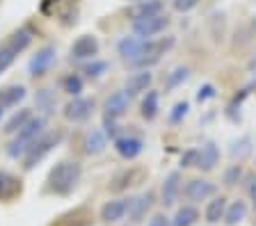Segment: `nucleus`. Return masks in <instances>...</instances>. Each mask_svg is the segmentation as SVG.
Masks as SVG:
<instances>
[{"label": "nucleus", "mask_w": 256, "mask_h": 226, "mask_svg": "<svg viewBox=\"0 0 256 226\" xmlns=\"http://www.w3.org/2000/svg\"><path fill=\"white\" fill-rule=\"evenodd\" d=\"M80 176H82V167L80 162L76 160H62L58 162L50 174H48V192L58 194V197H66L71 194L80 183Z\"/></svg>", "instance_id": "1"}, {"label": "nucleus", "mask_w": 256, "mask_h": 226, "mask_svg": "<svg viewBox=\"0 0 256 226\" xmlns=\"http://www.w3.org/2000/svg\"><path fill=\"white\" fill-rule=\"evenodd\" d=\"M44 128H46V117H30V121H28V124L16 133L14 140L7 144V156L10 158H23L26 156V151L30 149L32 142L44 133Z\"/></svg>", "instance_id": "2"}, {"label": "nucleus", "mask_w": 256, "mask_h": 226, "mask_svg": "<svg viewBox=\"0 0 256 226\" xmlns=\"http://www.w3.org/2000/svg\"><path fill=\"white\" fill-rule=\"evenodd\" d=\"M60 142H62V133H60V130H55V133H46V130H44L37 140L30 144V149L26 151V156H23V169H28V172L34 169Z\"/></svg>", "instance_id": "3"}, {"label": "nucleus", "mask_w": 256, "mask_h": 226, "mask_svg": "<svg viewBox=\"0 0 256 226\" xmlns=\"http://www.w3.org/2000/svg\"><path fill=\"white\" fill-rule=\"evenodd\" d=\"M117 50L126 64L140 69L144 62V55H146V39H140V37H135V34L133 37H124L122 41L117 43Z\"/></svg>", "instance_id": "4"}, {"label": "nucleus", "mask_w": 256, "mask_h": 226, "mask_svg": "<svg viewBox=\"0 0 256 226\" xmlns=\"http://www.w3.org/2000/svg\"><path fill=\"white\" fill-rule=\"evenodd\" d=\"M167 27H170V16L167 14H154V16L133 21V34L140 39H154L156 34L165 32Z\"/></svg>", "instance_id": "5"}, {"label": "nucleus", "mask_w": 256, "mask_h": 226, "mask_svg": "<svg viewBox=\"0 0 256 226\" xmlns=\"http://www.w3.org/2000/svg\"><path fill=\"white\" fill-rule=\"evenodd\" d=\"M96 103L94 98H82V96H74L66 105H64L62 114L66 121H71V124H82V121H87V119L92 117V112H94Z\"/></svg>", "instance_id": "6"}, {"label": "nucleus", "mask_w": 256, "mask_h": 226, "mask_svg": "<svg viewBox=\"0 0 256 226\" xmlns=\"http://www.w3.org/2000/svg\"><path fill=\"white\" fill-rule=\"evenodd\" d=\"M215 192H218V188H215V183L208 181V178H192V181H188L186 190H183L186 199L192 201V204H202V201L215 197Z\"/></svg>", "instance_id": "7"}, {"label": "nucleus", "mask_w": 256, "mask_h": 226, "mask_svg": "<svg viewBox=\"0 0 256 226\" xmlns=\"http://www.w3.org/2000/svg\"><path fill=\"white\" fill-rule=\"evenodd\" d=\"M98 48H101V43L94 34H82L74 41L71 46V57L74 59H96L98 55Z\"/></svg>", "instance_id": "8"}, {"label": "nucleus", "mask_w": 256, "mask_h": 226, "mask_svg": "<svg viewBox=\"0 0 256 226\" xmlns=\"http://www.w3.org/2000/svg\"><path fill=\"white\" fill-rule=\"evenodd\" d=\"M114 151L124 160H135L144 151V142L135 135H119V137H114Z\"/></svg>", "instance_id": "9"}, {"label": "nucleus", "mask_w": 256, "mask_h": 226, "mask_svg": "<svg viewBox=\"0 0 256 226\" xmlns=\"http://www.w3.org/2000/svg\"><path fill=\"white\" fill-rule=\"evenodd\" d=\"M130 108V96L126 94V89H119V92H112L110 96L103 103V110H106V117L110 119H119L128 112Z\"/></svg>", "instance_id": "10"}, {"label": "nucleus", "mask_w": 256, "mask_h": 226, "mask_svg": "<svg viewBox=\"0 0 256 226\" xmlns=\"http://www.w3.org/2000/svg\"><path fill=\"white\" fill-rule=\"evenodd\" d=\"M154 85V73L149 69H140L133 75L126 78V94L128 96H140V94H146Z\"/></svg>", "instance_id": "11"}, {"label": "nucleus", "mask_w": 256, "mask_h": 226, "mask_svg": "<svg viewBox=\"0 0 256 226\" xmlns=\"http://www.w3.org/2000/svg\"><path fill=\"white\" fill-rule=\"evenodd\" d=\"M183 185H181V174L178 172H172L167 174V178L162 181V188H160V204L170 208L178 201V194H181Z\"/></svg>", "instance_id": "12"}, {"label": "nucleus", "mask_w": 256, "mask_h": 226, "mask_svg": "<svg viewBox=\"0 0 256 226\" xmlns=\"http://www.w3.org/2000/svg\"><path fill=\"white\" fill-rule=\"evenodd\" d=\"M55 62V48L53 46H44L42 50H37V55L30 59V64H28V71H30L32 78H39L44 75Z\"/></svg>", "instance_id": "13"}, {"label": "nucleus", "mask_w": 256, "mask_h": 226, "mask_svg": "<svg viewBox=\"0 0 256 226\" xmlns=\"http://www.w3.org/2000/svg\"><path fill=\"white\" fill-rule=\"evenodd\" d=\"M162 9H165L162 0H140L133 7H128L126 16H130V21H140V18L154 16V14H162Z\"/></svg>", "instance_id": "14"}, {"label": "nucleus", "mask_w": 256, "mask_h": 226, "mask_svg": "<svg viewBox=\"0 0 256 226\" xmlns=\"http://www.w3.org/2000/svg\"><path fill=\"white\" fill-rule=\"evenodd\" d=\"M128 208H130V199H112L101 208V220L108 224L122 222L128 215Z\"/></svg>", "instance_id": "15"}, {"label": "nucleus", "mask_w": 256, "mask_h": 226, "mask_svg": "<svg viewBox=\"0 0 256 226\" xmlns=\"http://www.w3.org/2000/svg\"><path fill=\"white\" fill-rule=\"evenodd\" d=\"M220 162V149L215 142H206V144L199 149V160H197V169L202 172H213Z\"/></svg>", "instance_id": "16"}, {"label": "nucleus", "mask_w": 256, "mask_h": 226, "mask_svg": "<svg viewBox=\"0 0 256 226\" xmlns=\"http://www.w3.org/2000/svg\"><path fill=\"white\" fill-rule=\"evenodd\" d=\"M154 201H156V194L154 192H144V194H140L138 199H130V208H128L130 220H133V222H142L144 215L151 210Z\"/></svg>", "instance_id": "17"}, {"label": "nucleus", "mask_w": 256, "mask_h": 226, "mask_svg": "<svg viewBox=\"0 0 256 226\" xmlns=\"http://www.w3.org/2000/svg\"><path fill=\"white\" fill-rule=\"evenodd\" d=\"M21 194V181L10 172L0 169V201H12Z\"/></svg>", "instance_id": "18"}, {"label": "nucleus", "mask_w": 256, "mask_h": 226, "mask_svg": "<svg viewBox=\"0 0 256 226\" xmlns=\"http://www.w3.org/2000/svg\"><path fill=\"white\" fill-rule=\"evenodd\" d=\"M82 146H85L87 156H98V153H103V151H106V146H108V135L103 133L101 128H92L90 133L85 135Z\"/></svg>", "instance_id": "19"}, {"label": "nucleus", "mask_w": 256, "mask_h": 226, "mask_svg": "<svg viewBox=\"0 0 256 226\" xmlns=\"http://www.w3.org/2000/svg\"><path fill=\"white\" fill-rule=\"evenodd\" d=\"M158 110H160V96H158V92L149 89V92L144 94L142 103H140V114H142V119H146V121H154V119L158 117Z\"/></svg>", "instance_id": "20"}, {"label": "nucleus", "mask_w": 256, "mask_h": 226, "mask_svg": "<svg viewBox=\"0 0 256 226\" xmlns=\"http://www.w3.org/2000/svg\"><path fill=\"white\" fill-rule=\"evenodd\" d=\"M23 98H26V87L23 85L5 87V89H0V108L2 110L14 108V105H18Z\"/></svg>", "instance_id": "21"}, {"label": "nucleus", "mask_w": 256, "mask_h": 226, "mask_svg": "<svg viewBox=\"0 0 256 226\" xmlns=\"http://www.w3.org/2000/svg\"><path fill=\"white\" fill-rule=\"evenodd\" d=\"M226 197H215L213 201H208L206 206V213H204V217H206L208 224H218L220 220H224V213H226Z\"/></svg>", "instance_id": "22"}, {"label": "nucleus", "mask_w": 256, "mask_h": 226, "mask_svg": "<svg viewBox=\"0 0 256 226\" xmlns=\"http://www.w3.org/2000/svg\"><path fill=\"white\" fill-rule=\"evenodd\" d=\"M199 220V210L194 206H183V208L176 210V215L172 217L170 226H192L197 224Z\"/></svg>", "instance_id": "23"}, {"label": "nucleus", "mask_w": 256, "mask_h": 226, "mask_svg": "<svg viewBox=\"0 0 256 226\" xmlns=\"http://www.w3.org/2000/svg\"><path fill=\"white\" fill-rule=\"evenodd\" d=\"M247 217V204L245 201H234V204L226 206V213H224V224H229V226H236L240 224V222Z\"/></svg>", "instance_id": "24"}, {"label": "nucleus", "mask_w": 256, "mask_h": 226, "mask_svg": "<svg viewBox=\"0 0 256 226\" xmlns=\"http://www.w3.org/2000/svg\"><path fill=\"white\" fill-rule=\"evenodd\" d=\"M30 41H32V32L28 30V27H21V30H16V32L7 39V46L18 55V53H23V50L30 46Z\"/></svg>", "instance_id": "25"}, {"label": "nucleus", "mask_w": 256, "mask_h": 226, "mask_svg": "<svg viewBox=\"0 0 256 226\" xmlns=\"http://www.w3.org/2000/svg\"><path fill=\"white\" fill-rule=\"evenodd\" d=\"M30 117H32L30 110H18V112H14L10 117V121L5 124V128H2V130H5L7 135H16L18 130L23 128V126L28 124V121H30Z\"/></svg>", "instance_id": "26"}, {"label": "nucleus", "mask_w": 256, "mask_h": 226, "mask_svg": "<svg viewBox=\"0 0 256 226\" xmlns=\"http://www.w3.org/2000/svg\"><path fill=\"white\" fill-rule=\"evenodd\" d=\"M62 89L69 94V96H80V92H82V78H80L78 73H69L62 80Z\"/></svg>", "instance_id": "27"}, {"label": "nucleus", "mask_w": 256, "mask_h": 226, "mask_svg": "<svg viewBox=\"0 0 256 226\" xmlns=\"http://www.w3.org/2000/svg\"><path fill=\"white\" fill-rule=\"evenodd\" d=\"M188 75H190V71H188V66H176V69L172 71L170 75H167V82H165V87H167V89H176V87H178L183 80H186Z\"/></svg>", "instance_id": "28"}, {"label": "nucleus", "mask_w": 256, "mask_h": 226, "mask_svg": "<svg viewBox=\"0 0 256 226\" xmlns=\"http://www.w3.org/2000/svg\"><path fill=\"white\" fill-rule=\"evenodd\" d=\"M108 69H110L108 62H103V59H92V64H87L82 71L87 73V78H101Z\"/></svg>", "instance_id": "29"}, {"label": "nucleus", "mask_w": 256, "mask_h": 226, "mask_svg": "<svg viewBox=\"0 0 256 226\" xmlns=\"http://www.w3.org/2000/svg\"><path fill=\"white\" fill-rule=\"evenodd\" d=\"M14 59H16V53L7 43H2V46H0V73H5V71L14 64Z\"/></svg>", "instance_id": "30"}, {"label": "nucleus", "mask_w": 256, "mask_h": 226, "mask_svg": "<svg viewBox=\"0 0 256 226\" xmlns=\"http://www.w3.org/2000/svg\"><path fill=\"white\" fill-rule=\"evenodd\" d=\"M37 105H39V108H44V112H46V114H50V112H53V108H55L53 94L48 92V89H42V92L37 94Z\"/></svg>", "instance_id": "31"}, {"label": "nucleus", "mask_w": 256, "mask_h": 226, "mask_svg": "<svg viewBox=\"0 0 256 226\" xmlns=\"http://www.w3.org/2000/svg\"><path fill=\"white\" fill-rule=\"evenodd\" d=\"M188 110H190V103H188V101L176 103L174 110H172V114H170V121H172V124H181L183 119L188 117Z\"/></svg>", "instance_id": "32"}, {"label": "nucleus", "mask_w": 256, "mask_h": 226, "mask_svg": "<svg viewBox=\"0 0 256 226\" xmlns=\"http://www.w3.org/2000/svg\"><path fill=\"white\" fill-rule=\"evenodd\" d=\"M197 160H199V149H188L186 153L181 156V167L183 169L197 167Z\"/></svg>", "instance_id": "33"}, {"label": "nucleus", "mask_w": 256, "mask_h": 226, "mask_svg": "<svg viewBox=\"0 0 256 226\" xmlns=\"http://www.w3.org/2000/svg\"><path fill=\"white\" fill-rule=\"evenodd\" d=\"M240 176H242V169H240V165H234V167H229V169H226V174H224V185H229V188L238 185Z\"/></svg>", "instance_id": "34"}, {"label": "nucleus", "mask_w": 256, "mask_h": 226, "mask_svg": "<svg viewBox=\"0 0 256 226\" xmlns=\"http://www.w3.org/2000/svg\"><path fill=\"white\" fill-rule=\"evenodd\" d=\"M130 178H133V174H128V172H122L114 181H112V185H110V190L112 192H119V190H126L128 185H130Z\"/></svg>", "instance_id": "35"}, {"label": "nucleus", "mask_w": 256, "mask_h": 226, "mask_svg": "<svg viewBox=\"0 0 256 226\" xmlns=\"http://www.w3.org/2000/svg\"><path fill=\"white\" fill-rule=\"evenodd\" d=\"M197 5H199V0H172V7H174L176 11H181V14L192 11Z\"/></svg>", "instance_id": "36"}, {"label": "nucleus", "mask_w": 256, "mask_h": 226, "mask_svg": "<svg viewBox=\"0 0 256 226\" xmlns=\"http://www.w3.org/2000/svg\"><path fill=\"white\" fill-rule=\"evenodd\" d=\"M210 98H215V87L213 85H204L202 89L197 92V101L206 103V101H210Z\"/></svg>", "instance_id": "37"}, {"label": "nucleus", "mask_w": 256, "mask_h": 226, "mask_svg": "<svg viewBox=\"0 0 256 226\" xmlns=\"http://www.w3.org/2000/svg\"><path fill=\"white\" fill-rule=\"evenodd\" d=\"M146 226H170V220H167L162 213H156V215L149 220V224H146Z\"/></svg>", "instance_id": "38"}, {"label": "nucleus", "mask_w": 256, "mask_h": 226, "mask_svg": "<svg viewBox=\"0 0 256 226\" xmlns=\"http://www.w3.org/2000/svg\"><path fill=\"white\" fill-rule=\"evenodd\" d=\"M250 197H252V204H254V208H256V183L250 188Z\"/></svg>", "instance_id": "39"}, {"label": "nucleus", "mask_w": 256, "mask_h": 226, "mask_svg": "<svg viewBox=\"0 0 256 226\" xmlns=\"http://www.w3.org/2000/svg\"><path fill=\"white\" fill-rule=\"evenodd\" d=\"M2 112H5V110H2V108H0V119H2Z\"/></svg>", "instance_id": "40"}, {"label": "nucleus", "mask_w": 256, "mask_h": 226, "mask_svg": "<svg viewBox=\"0 0 256 226\" xmlns=\"http://www.w3.org/2000/svg\"><path fill=\"white\" fill-rule=\"evenodd\" d=\"M133 2H140V0H133Z\"/></svg>", "instance_id": "41"}]
</instances>
